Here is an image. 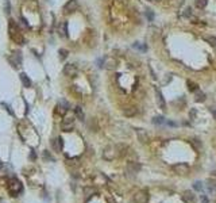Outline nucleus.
I'll return each instance as SVG.
<instances>
[{"instance_id": "obj_1", "label": "nucleus", "mask_w": 216, "mask_h": 203, "mask_svg": "<svg viewBox=\"0 0 216 203\" xmlns=\"http://www.w3.org/2000/svg\"><path fill=\"white\" fill-rule=\"evenodd\" d=\"M10 37H11L15 42H18V44H21V45L24 44V39H23V37H22L19 29H18V24L15 23V21H12V19L10 21Z\"/></svg>"}, {"instance_id": "obj_2", "label": "nucleus", "mask_w": 216, "mask_h": 203, "mask_svg": "<svg viewBox=\"0 0 216 203\" xmlns=\"http://www.w3.org/2000/svg\"><path fill=\"white\" fill-rule=\"evenodd\" d=\"M8 191L11 192L14 196H16L19 192H22V183L18 179H11L8 183Z\"/></svg>"}, {"instance_id": "obj_3", "label": "nucleus", "mask_w": 216, "mask_h": 203, "mask_svg": "<svg viewBox=\"0 0 216 203\" xmlns=\"http://www.w3.org/2000/svg\"><path fill=\"white\" fill-rule=\"evenodd\" d=\"M173 171L177 175H180V176H185V175L189 173V167L185 162H178V164L173 165Z\"/></svg>"}, {"instance_id": "obj_4", "label": "nucleus", "mask_w": 216, "mask_h": 203, "mask_svg": "<svg viewBox=\"0 0 216 203\" xmlns=\"http://www.w3.org/2000/svg\"><path fill=\"white\" fill-rule=\"evenodd\" d=\"M150 199L149 196V192L146 191V190H140V191H138L137 194L134 195V202L135 203H147Z\"/></svg>"}, {"instance_id": "obj_5", "label": "nucleus", "mask_w": 216, "mask_h": 203, "mask_svg": "<svg viewBox=\"0 0 216 203\" xmlns=\"http://www.w3.org/2000/svg\"><path fill=\"white\" fill-rule=\"evenodd\" d=\"M61 129L64 131L69 133L74 129V118H70V117H66L64 121L61 122Z\"/></svg>"}, {"instance_id": "obj_6", "label": "nucleus", "mask_w": 216, "mask_h": 203, "mask_svg": "<svg viewBox=\"0 0 216 203\" xmlns=\"http://www.w3.org/2000/svg\"><path fill=\"white\" fill-rule=\"evenodd\" d=\"M126 171L130 176H135L138 172L140 171V164L139 162H135V161H131L127 164V168H126Z\"/></svg>"}, {"instance_id": "obj_7", "label": "nucleus", "mask_w": 216, "mask_h": 203, "mask_svg": "<svg viewBox=\"0 0 216 203\" xmlns=\"http://www.w3.org/2000/svg\"><path fill=\"white\" fill-rule=\"evenodd\" d=\"M8 61L14 68L21 66L22 65V53L21 52H14V56L8 57Z\"/></svg>"}, {"instance_id": "obj_8", "label": "nucleus", "mask_w": 216, "mask_h": 203, "mask_svg": "<svg viewBox=\"0 0 216 203\" xmlns=\"http://www.w3.org/2000/svg\"><path fill=\"white\" fill-rule=\"evenodd\" d=\"M79 8V3L77 0H69L66 4L64 6V14H70V12H74L77 11Z\"/></svg>"}, {"instance_id": "obj_9", "label": "nucleus", "mask_w": 216, "mask_h": 203, "mask_svg": "<svg viewBox=\"0 0 216 203\" xmlns=\"http://www.w3.org/2000/svg\"><path fill=\"white\" fill-rule=\"evenodd\" d=\"M115 156H116L115 146H107V148H104V150H103V157H104L105 160L111 161V160L115 159Z\"/></svg>"}, {"instance_id": "obj_10", "label": "nucleus", "mask_w": 216, "mask_h": 203, "mask_svg": "<svg viewBox=\"0 0 216 203\" xmlns=\"http://www.w3.org/2000/svg\"><path fill=\"white\" fill-rule=\"evenodd\" d=\"M64 75L65 76H69V77H76V75H77V68H76V65H73V64H66L64 66Z\"/></svg>"}, {"instance_id": "obj_11", "label": "nucleus", "mask_w": 216, "mask_h": 203, "mask_svg": "<svg viewBox=\"0 0 216 203\" xmlns=\"http://www.w3.org/2000/svg\"><path fill=\"white\" fill-rule=\"evenodd\" d=\"M155 96H157V103L159 106V109H162V110L166 109V102L164 99V95L161 94V91L158 88H155Z\"/></svg>"}, {"instance_id": "obj_12", "label": "nucleus", "mask_w": 216, "mask_h": 203, "mask_svg": "<svg viewBox=\"0 0 216 203\" xmlns=\"http://www.w3.org/2000/svg\"><path fill=\"white\" fill-rule=\"evenodd\" d=\"M127 150H129V148H127V145H123V144H118L115 145V152H116V156H126L127 154Z\"/></svg>"}, {"instance_id": "obj_13", "label": "nucleus", "mask_w": 216, "mask_h": 203, "mask_svg": "<svg viewBox=\"0 0 216 203\" xmlns=\"http://www.w3.org/2000/svg\"><path fill=\"white\" fill-rule=\"evenodd\" d=\"M68 109H69V106H68V103L65 102V100H61V103H58V106L56 107V112L60 115H65L68 111Z\"/></svg>"}, {"instance_id": "obj_14", "label": "nucleus", "mask_w": 216, "mask_h": 203, "mask_svg": "<svg viewBox=\"0 0 216 203\" xmlns=\"http://www.w3.org/2000/svg\"><path fill=\"white\" fill-rule=\"evenodd\" d=\"M137 135H138V140H139L142 144H147L149 142V134H147L145 130H142V129H139V130H137Z\"/></svg>"}, {"instance_id": "obj_15", "label": "nucleus", "mask_w": 216, "mask_h": 203, "mask_svg": "<svg viewBox=\"0 0 216 203\" xmlns=\"http://www.w3.org/2000/svg\"><path fill=\"white\" fill-rule=\"evenodd\" d=\"M182 200H184L185 203H195V195H193L192 191H185L184 194H182Z\"/></svg>"}, {"instance_id": "obj_16", "label": "nucleus", "mask_w": 216, "mask_h": 203, "mask_svg": "<svg viewBox=\"0 0 216 203\" xmlns=\"http://www.w3.org/2000/svg\"><path fill=\"white\" fill-rule=\"evenodd\" d=\"M103 68H107V69H115L116 68V61L114 58H107L105 61H103Z\"/></svg>"}, {"instance_id": "obj_17", "label": "nucleus", "mask_w": 216, "mask_h": 203, "mask_svg": "<svg viewBox=\"0 0 216 203\" xmlns=\"http://www.w3.org/2000/svg\"><path fill=\"white\" fill-rule=\"evenodd\" d=\"M88 129H89V131H95V133L99 130V125H97V121L95 118H92V119L88 121Z\"/></svg>"}, {"instance_id": "obj_18", "label": "nucleus", "mask_w": 216, "mask_h": 203, "mask_svg": "<svg viewBox=\"0 0 216 203\" xmlns=\"http://www.w3.org/2000/svg\"><path fill=\"white\" fill-rule=\"evenodd\" d=\"M51 148H53V150L54 152H61V149L64 148V145L62 144H60V138H54V140H51Z\"/></svg>"}, {"instance_id": "obj_19", "label": "nucleus", "mask_w": 216, "mask_h": 203, "mask_svg": "<svg viewBox=\"0 0 216 203\" xmlns=\"http://www.w3.org/2000/svg\"><path fill=\"white\" fill-rule=\"evenodd\" d=\"M21 81H22L24 88H30V87H31V80L29 79V76H27L26 73H21Z\"/></svg>"}, {"instance_id": "obj_20", "label": "nucleus", "mask_w": 216, "mask_h": 203, "mask_svg": "<svg viewBox=\"0 0 216 203\" xmlns=\"http://www.w3.org/2000/svg\"><path fill=\"white\" fill-rule=\"evenodd\" d=\"M74 114H76V118L79 119V121H84L85 115H84V111H82V109L80 106L76 107V110H74Z\"/></svg>"}, {"instance_id": "obj_21", "label": "nucleus", "mask_w": 216, "mask_h": 203, "mask_svg": "<svg viewBox=\"0 0 216 203\" xmlns=\"http://www.w3.org/2000/svg\"><path fill=\"white\" fill-rule=\"evenodd\" d=\"M205 94L204 92H200L199 89L196 91V95H195V102H199V103H201V102H204L205 100Z\"/></svg>"}, {"instance_id": "obj_22", "label": "nucleus", "mask_w": 216, "mask_h": 203, "mask_svg": "<svg viewBox=\"0 0 216 203\" xmlns=\"http://www.w3.org/2000/svg\"><path fill=\"white\" fill-rule=\"evenodd\" d=\"M60 35L68 37V22H64V23L60 26Z\"/></svg>"}, {"instance_id": "obj_23", "label": "nucleus", "mask_w": 216, "mask_h": 203, "mask_svg": "<svg viewBox=\"0 0 216 203\" xmlns=\"http://www.w3.org/2000/svg\"><path fill=\"white\" fill-rule=\"evenodd\" d=\"M204 41L207 42V44H209L212 47L216 46V37H213V35H205L204 37Z\"/></svg>"}, {"instance_id": "obj_24", "label": "nucleus", "mask_w": 216, "mask_h": 203, "mask_svg": "<svg viewBox=\"0 0 216 203\" xmlns=\"http://www.w3.org/2000/svg\"><path fill=\"white\" fill-rule=\"evenodd\" d=\"M124 115L126 117H134L135 114H137V109L135 107H127V109H124Z\"/></svg>"}, {"instance_id": "obj_25", "label": "nucleus", "mask_w": 216, "mask_h": 203, "mask_svg": "<svg viewBox=\"0 0 216 203\" xmlns=\"http://www.w3.org/2000/svg\"><path fill=\"white\" fill-rule=\"evenodd\" d=\"M66 165L68 167H73V168H77L80 165L79 162V159H68L66 160Z\"/></svg>"}, {"instance_id": "obj_26", "label": "nucleus", "mask_w": 216, "mask_h": 203, "mask_svg": "<svg viewBox=\"0 0 216 203\" xmlns=\"http://www.w3.org/2000/svg\"><path fill=\"white\" fill-rule=\"evenodd\" d=\"M187 84H188V88H189V91H190V92H196L197 89H199V86H197L196 83H192L190 80H188Z\"/></svg>"}, {"instance_id": "obj_27", "label": "nucleus", "mask_w": 216, "mask_h": 203, "mask_svg": "<svg viewBox=\"0 0 216 203\" xmlns=\"http://www.w3.org/2000/svg\"><path fill=\"white\" fill-rule=\"evenodd\" d=\"M207 4H208V0H196V7H197V8H200V10L205 8V7H207Z\"/></svg>"}, {"instance_id": "obj_28", "label": "nucleus", "mask_w": 216, "mask_h": 203, "mask_svg": "<svg viewBox=\"0 0 216 203\" xmlns=\"http://www.w3.org/2000/svg\"><path fill=\"white\" fill-rule=\"evenodd\" d=\"M84 192H85V199H89L93 194H96V190L95 188H85Z\"/></svg>"}, {"instance_id": "obj_29", "label": "nucleus", "mask_w": 216, "mask_h": 203, "mask_svg": "<svg viewBox=\"0 0 216 203\" xmlns=\"http://www.w3.org/2000/svg\"><path fill=\"white\" fill-rule=\"evenodd\" d=\"M58 54H60V60H61V61H64V60L68 57V54H69V52H68L66 49H60Z\"/></svg>"}, {"instance_id": "obj_30", "label": "nucleus", "mask_w": 216, "mask_h": 203, "mask_svg": "<svg viewBox=\"0 0 216 203\" xmlns=\"http://www.w3.org/2000/svg\"><path fill=\"white\" fill-rule=\"evenodd\" d=\"M165 122V118L164 117H154L153 118V123L154 125H162Z\"/></svg>"}, {"instance_id": "obj_31", "label": "nucleus", "mask_w": 216, "mask_h": 203, "mask_svg": "<svg viewBox=\"0 0 216 203\" xmlns=\"http://www.w3.org/2000/svg\"><path fill=\"white\" fill-rule=\"evenodd\" d=\"M4 12H6V14H10V12H11V3H10V0H6V1H4Z\"/></svg>"}, {"instance_id": "obj_32", "label": "nucleus", "mask_w": 216, "mask_h": 203, "mask_svg": "<svg viewBox=\"0 0 216 203\" xmlns=\"http://www.w3.org/2000/svg\"><path fill=\"white\" fill-rule=\"evenodd\" d=\"M190 15H192V8H190V7H187L185 11L182 12V16H184V18H189Z\"/></svg>"}, {"instance_id": "obj_33", "label": "nucleus", "mask_w": 216, "mask_h": 203, "mask_svg": "<svg viewBox=\"0 0 216 203\" xmlns=\"http://www.w3.org/2000/svg\"><path fill=\"white\" fill-rule=\"evenodd\" d=\"M193 188H195L196 191H200V190H203V183L201 182H196L195 184H193Z\"/></svg>"}, {"instance_id": "obj_34", "label": "nucleus", "mask_w": 216, "mask_h": 203, "mask_svg": "<svg viewBox=\"0 0 216 203\" xmlns=\"http://www.w3.org/2000/svg\"><path fill=\"white\" fill-rule=\"evenodd\" d=\"M146 16H147V19H149L150 22L154 19V14H153V11L151 10H146Z\"/></svg>"}, {"instance_id": "obj_35", "label": "nucleus", "mask_w": 216, "mask_h": 203, "mask_svg": "<svg viewBox=\"0 0 216 203\" xmlns=\"http://www.w3.org/2000/svg\"><path fill=\"white\" fill-rule=\"evenodd\" d=\"M21 24L24 27V29H29V23H27V21L23 18V16H22V18H21Z\"/></svg>"}, {"instance_id": "obj_36", "label": "nucleus", "mask_w": 216, "mask_h": 203, "mask_svg": "<svg viewBox=\"0 0 216 203\" xmlns=\"http://www.w3.org/2000/svg\"><path fill=\"white\" fill-rule=\"evenodd\" d=\"M192 145H193V148H195V146H196V148H200V146H201V142H200L199 140H193V141H192Z\"/></svg>"}, {"instance_id": "obj_37", "label": "nucleus", "mask_w": 216, "mask_h": 203, "mask_svg": "<svg viewBox=\"0 0 216 203\" xmlns=\"http://www.w3.org/2000/svg\"><path fill=\"white\" fill-rule=\"evenodd\" d=\"M201 203H209V200H208L207 196H204V195H203V196H201Z\"/></svg>"}, {"instance_id": "obj_38", "label": "nucleus", "mask_w": 216, "mask_h": 203, "mask_svg": "<svg viewBox=\"0 0 216 203\" xmlns=\"http://www.w3.org/2000/svg\"><path fill=\"white\" fill-rule=\"evenodd\" d=\"M193 117H196V111H195V110H192V111H190V118H193Z\"/></svg>"}, {"instance_id": "obj_39", "label": "nucleus", "mask_w": 216, "mask_h": 203, "mask_svg": "<svg viewBox=\"0 0 216 203\" xmlns=\"http://www.w3.org/2000/svg\"><path fill=\"white\" fill-rule=\"evenodd\" d=\"M212 114H213V117L216 118V110H212Z\"/></svg>"}, {"instance_id": "obj_40", "label": "nucleus", "mask_w": 216, "mask_h": 203, "mask_svg": "<svg viewBox=\"0 0 216 203\" xmlns=\"http://www.w3.org/2000/svg\"><path fill=\"white\" fill-rule=\"evenodd\" d=\"M149 1H154V0H149Z\"/></svg>"}]
</instances>
